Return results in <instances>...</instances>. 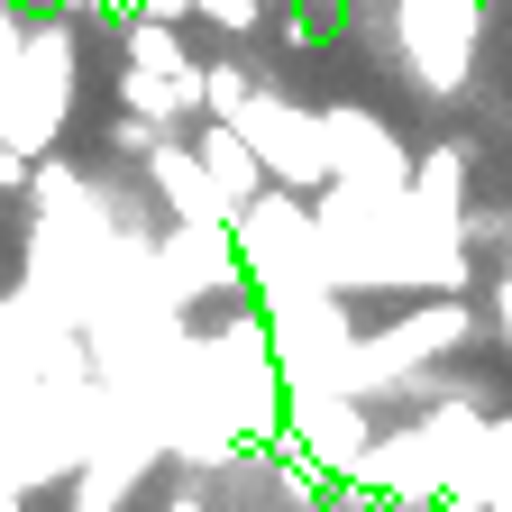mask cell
Here are the masks:
<instances>
[{
	"label": "cell",
	"mask_w": 512,
	"mask_h": 512,
	"mask_svg": "<svg viewBox=\"0 0 512 512\" xmlns=\"http://www.w3.org/2000/svg\"><path fill=\"white\" fill-rule=\"evenodd\" d=\"M238 128H247L256 165H266V183L302 192V202L339 183V174H330V128H320V110H293L284 92H256V101L238 110Z\"/></svg>",
	"instance_id": "6da1fadb"
},
{
	"label": "cell",
	"mask_w": 512,
	"mask_h": 512,
	"mask_svg": "<svg viewBox=\"0 0 512 512\" xmlns=\"http://www.w3.org/2000/svg\"><path fill=\"white\" fill-rule=\"evenodd\" d=\"M476 0H394V37L403 64L421 74V92H458L467 83V55H476Z\"/></svg>",
	"instance_id": "7a4b0ae2"
},
{
	"label": "cell",
	"mask_w": 512,
	"mask_h": 512,
	"mask_svg": "<svg viewBox=\"0 0 512 512\" xmlns=\"http://www.w3.org/2000/svg\"><path fill=\"white\" fill-rule=\"evenodd\" d=\"M192 156H202V174L220 183V202H229V220L266 192V165H256V147H247V128L238 119H192Z\"/></svg>",
	"instance_id": "3957f363"
},
{
	"label": "cell",
	"mask_w": 512,
	"mask_h": 512,
	"mask_svg": "<svg viewBox=\"0 0 512 512\" xmlns=\"http://www.w3.org/2000/svg\"><path fill=\"white\" fill-rule=\"evenodd\" d=\"M147 183L174 202V220H229V202H220V183L202 174V156H192V138H165L156 156H147Z\"/></svg>",
	"instance_id": "277c9868"
},
{
	"label": "cell",
	"mask_w": 512,
	"mask_h": 512,
	"mask_svg": "<svg viewBox=\"0 0 512 512\" xmlns=\"http://www.w3.org/2000/svg\"><path fill=\"white\" fill-rule=\"evenodd\" d=\"M256 92H266V83H256L247 64H202V119H238Z\"/></svg>",
	"instance_id": "5b68a950"
},
{
	"label": "cell",
	"mask_w": 512,
	"mask_h": 512,
	"mask_svg": "<svg viewBox=\"0 0 512 512\" xmlns=\"http://www.w3.org/2000/svg\"><path fill=\"white\" fill-rule=\"evenodd\" d=\"M192 10H202V28H220V37H256L275 19V0H192Z\"/></svg>",
	"instance_id": "8992f818"
},
{
	"label": "cell",
	"mask_w": 512,
	"mask_h": 512,
	"mask_svg": "<svg viewBox=\"0 0 512 512\" xmlns=\"http://www.w3.org/2000/svg\"><path fill=\"white\" fill-rule=\"evenodd\" d=\"M19 55H28V19H19V0H0V83L19 74Z\"/></svg>",
	"instance_id": "52a82bcc"
},
{
	"label": "cell",
	"mask_w": 512,
	"mask_h": 512,
	"mask_svg": "<svg viewBox=\"0 0 512 512\" xmlns=\"http://www.w3.org/2000/svg\"><path fill=\"white\" fill-rule=\"evenodd\" d=\"M0 512H28V494H19V485H0Z\"/></svg>",
	"instance_id": "ba28073f"
},
{
	"label": "cell",
	"mask_w": 512,
	"mask_h": 512,
	"mask_svg": "<svg viewBox=\"0 0 512 512\" xmlns=\"http://www.w3.org/2000/svg\"><path fill=\"white\" fill-rule=\"evenodd\" d=\"M503 256H512V220H503Z\"/></svg>",
	"instance_id": "9c48e42d"
}]
</instances>
